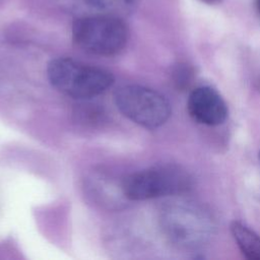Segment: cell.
<instances>
[{
	"label": "cell",
	"instance_id": "cell-5",
	"mask_svg": "<svg viewBox=\"0 0 260 260\" xmlns=\"http://www.w3.org/2000/svg\"><path fill=\"white\" fill-rule=\"evenodd\" d=\"M161 226L167 237L177 245L196 247L212 234L213 223L202 210L188 205H171L161 213Z\"/></svg>",
	"mask_w": 260,
	"mask_h": 260
},
{
	"label": "cell",
	"instance_id": "cell-6",
	"mask_svg": "<svg viewBox=\"0 0 260 260\" xmlns=\"http://www.w3.org/2000/svg\"><path fill=\"white\" fill-rule=\"evenodd\" d=\"M187 108L195 121L208 126L219 125L228 117V106L224 100L210 86H200L192 90Z\"/></svg>",
	"mask_w": 260,
	"mask_h": 260
},
{
	"label": "cell",
	"instance_id": "cell-9",
	"mask_svg": "<svg viewBox=\"0 0 260 260\" xmlns=\"http://www.w3.org/2000/svg\"><path fill=\"white\" fill-rule=\"evenodd\" d=\"M255 5H256V8L260 14V0H255Z\"/></svg>",
	"mask_w": 260,
	"mask_h": 260
},
{
	"label": "cell",
	"instance_id": "cell-3",
	"mask_svg": "<svg viewBox=\"0 0 260 260\" xmlns=\"http://www.w3.org/2000/svg\"><path fill=\"white\" fill-rule=\"evenodd\" d=\"M192 186V179L184 169L165 165L152 167L126 176L121 181L124 197L139 201L187 192Z\"/></svg>",
	"mask_w": 260,
	"mask_h": 260
},
{
	"label": "cell",
	"instance_id": "cell-7",
	"mask_svg": "<svg viewBox=\"0 0 260 260\" xmlns=\"http://www.w3.org/2000/svg\"><path fill=\"white\" fill-rule=\"evenodd\" d=\"M231 233L243 253L250 260H260V237L240 221H233Z\"/></svg>",
	"mask_w": 260,
	"mask_h": 260
},
{
	"label": "cell",
	"instance_id": "cell-1",
	"mask_svg": "<svg viewBox=\"0 0 260 260\" xmlns=\"http://www.w3.org/2000/svg\"><path fill=\"white\" fill-rule=\"evenodd\" d=\"M129 28L122 17L115 13L101 12L83 15L72 23L74 44L92 55L114 56L127 45Z\"/></svg>",
	"mask_w": 260,
	"mask_h": 260
},
{
	"label": "cell",
	"instance_id": "cell-2",
	"mask_svg": "<svg viewBox=\"0 0 260 260\" xmlns=\"http://www.w3.org/2000/svg\"><path fill=\"white\" fill-rule=\"evenodd\" d=\"M47 75L57 90L78 100L94 98L114 83V77L109 71L63 57L49 62Z\"/></svg>",
	"mask_w": 260,
	"mask_h": 260
},
{
	"label": "cell",
	"instance_id": "cell-4",
	"mask_svg": "<svg viewBox=\"0 0 260 260\" xmlns=\"http://www.w3.org/2000/svg\"><path fill=\"white\" fill-rule=\"evenodd\" d=\"M120 112L134 123L148 129L164 125L171 115L168 100L159 92L141 85H124L114 94Z\"/></svg>",
	"mask_w": 260,
	"mask_h": 260
},
{
	"label": "cell",
	"instance_id": "cell-10",
	"mask_svg": "<svg viewBox=\"0 0 260 260\" xmlns=\"http://www.w3.org/2000/svg\"><path fill=\"white\" fill-rule=\"evenodd\" d=\"M259 158H260V153H259Z\"/></svg>",
	"mask_w": 260,
	"mask_h": 260
},
{
	"label": "cell",
	"instance_id": "cell-8",
	"mask_svg": "<svg viewBox=\"0 0 260 260\" xmlns=\"http://www.w3.org/2000/svg\"><path fill=\"white\" fill-rule=\"evenodd\" d=\"M202 1L207 4H218V3H220L221 0H202Z\"/></svg>",
	"mask_w": 260,
	"mask_h": 260
}]
</instances>
